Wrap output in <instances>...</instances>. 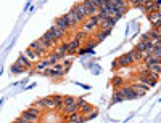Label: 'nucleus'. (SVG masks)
Here are the masks:
<instances>
[{"instance_id": "obj_1", "label": "nucleus", "mask_w": 161, "mask_h": 123, "mask_svg": "<svg viewBox=\"0 0 161 123\" xmlns=\"http://www.w3.org/2000/svg\"><path fill=\"white\" fill-rule=\"evenodd\" d=\"M45 74L47 75H50V77H61L63 74H64V69L61 67V64H53V66H50L48 69L45 71Z\"/></svg>"}, {"instance_id": "obj_2", "label": "nucleus", "mask_w": 161, "mask_h": 123, "mask_svg": "<svg viewBox=\"0 0 161 123\" xmlns=\"http://www.w3.org/2000/svg\"><path fill=\"white\" fill-rule=\"evenodd\" d=\"M98 24H100V18H98V15H92V16H90V19L84 24V32L87 34V32L93 31Z\"/></svg>"}, {"instance_id": "obj_3", "label": "nucleus", "mask_w": 161, "mask_h": 123, "mask_svg": "<svg viewBox=\"0 0 161 123\" xmlns=\"http://www.w3.org/2000/svg\"><path fill=\"white\" fill-rule=\"evenodd\" d=\"M39 114H40V112L37 111V109H36V107H31V109H28V111H24L21 117H24V118H28L29 121H32V123H36V121L39 120Z\"/></svg>"}, {"instance_id": "obj_4", "label": "nucleus", "mask_w": 161, "mask_h": 123, "mask_svg": "<svg viewBox=\"0 0 161 123\" xmlns=\"http://www.w3.org/2000/svg\"><path fill=\"white\" fill-rule=\"evenodd\" d=\"M66 120H68V123H84L86 117H84V115H80L79 111H77V112L68 114V115H66Z\"/></svg>"}, {"instance_id": "obj_5", "label": "nucleus", "mask_w": 161, "mask_h": 123, "mask_svg": "<svg viewBox=\"0 0 161 123\" xmlns=\"http://www.w3.org/2000/svg\"><path fill=\"white\" fill-rule=\"evenodd\" d=\"M23 56L28 59L29 62H36V61H39V58H40V54L39 53H36V51H32V50H26L24 53H23Z\"/></svg>"}, {"instance_id": "obj_6", "label": "nucleus", "mask_w": 161, "mask_h": 123, "mask_svg": "<svg viewBox=\"0 0 161 123\" xmlns=\"http://www.w3.org/2000/svg\"><path fill=\"white\" fill-rule=\"evenodd\" d=\"M116 22H118V19H116V18H106V19H102L98 26L102 27V29H105V31H106V29H111V27H113Z\"/></svg>"}, {"instance_id": "obj_7", "label": "nucleus", "mask_w": 161, "mask_h": 123, "mask_svg": "<svg viewBox=\"0 0 161 123\" xmlns=\"http://www.w3.org/2000/svg\"><path fill=\"white\" fill-rule=\"evenodd\" d=\"M82 5H84V8L87 10L89 16H92V15H97V13H98V8H97L95 5H93V3L90 2V0H84V2H82Z\"/></svg>"}, {"instance_id": "obj_8", "label": "nucleus", "mask_w": 161, "mask_h": 123, "mask_svg": "<svg viewBox=\"0 0 161 123\" xmlns=\"http://www.w3.org/2000/svg\"><path fill=\"white\" fill-rule=\"evenodd\" d=\"M48 32L52 34V37H53V38H55V42H58V40L64 35V31H61L60 27H57V26H52V29H50Z\"/></svg>"}, {"instance_id": "obj_9", "label": "nucleus", "mask_w": 161, "mask_h": 123, "mask_svg": "<svg viewBox=\"0 0 161 123\" xmlns=\"http://www.w3.org/2000/svg\"><path fill=\"white\" fill-rule=\"evenodd\" d=\"M71 11H74L76 13V15L77 16H80V18H84V16H89V13H87V10L84 8V5L82 3H80V5H76Z\"/></svg>"}, {"instance_id": "obj_10", "label": "nucleus", "mask_w": 161, "mask_h": 123, "mask_svg": "<svg viewBox=\"0 0 161 123\" xmlns=\"http://www.w3.org/2000/svg\"><path fill=\"white\" fill-rule=\"evenodd\" d=\"M79 45L80 42H77V40H71L69 43H66V48H68V53H76L79 50Z\"/></svg>"}, {"instance_id": "obj_11", "label": "nucleus", "mask_w": 161, "mask_h": 123, "mask_svg": "<svg viewBox=\"0 0 161 123\" xmlns=\"http://www.w3.org/2000/svg\"><path fill=\"white\" fill-rule=\"evenodd\" d=\"M53 26H57V27H60V29H61V31H64V32H66V29H69V26H68V22H66L64 16L58 18V19H57V22L53 24Z\"/></svg>"}, {"instance_id": "obj_12", "label": "nucleus", "mask_w": 161, "mask_h": 123, "mask_svg": "<svg viewBox=\"0 0 161 123\" xmlns=\"http://www.w3.org/2000/svg\"><path fill=\"white\" fill-rule=\"evenodd\" d=\"M52 64L48 62V59H44V61H39V64L36 66V69L39 71V72H44V71H47L48 67H50Z\"/></svg>"}, {"instance_id": "obj_13", "label": "nucleus", "mask_w": 161, "mask_h": 123, "mask_svg": "<svg viewBox=\"0 0 161 123\" xmlns=\"http://www.w3.org/2000/svg\"><path fill=\"white\" fill-rule=\"evenodd\" d=\"M148 18H150L152 24L161 22V21H159V18H161V13H159V11H150V13H148Z\"/></svg>"}, {"instance_id": "obj_14", "label": "nucleus", "mask_w": 161, "mask_h": 123, "mask_svg": "<svg viewBox=\"0 0 161 123\" xmlns=\"http://www.w3.org/2000/svg\"><path fill=\"white\" fill-rule=\"evenodd\" d=\"M40 40H42V42L45 43V45H48V47H53V43H55V38H53L52 37V34L50 32H47L42 38H40Z\"/></svg>"}, {"instance_id": "obj_15", "label": "nucleus", "mask_w": 161, "mask_h": 123, "mask_svg": "<svg viewBox=\"0 0 161 123\" xmlns=\"http://www.w3.org/2000/svg\"><path fill=\"white\" fill-rule=\"evenodd\" d=\"M92 111H93V109H92V106H89V104H84L82 107L79 109V114L86 117V114H89V112H92Z\"/></svg>"}, {"instance_id": "obj_16", "label": "nucleus", "mask_w": 161, "mask_h": 123, "mask_svg": "<svg viewBox=\"0 0 161 123\" xmlns=\"http://www.w3.org/2000/svg\"><path fill=\"white\" fill-rule=\"evenodd\" d=\"M16 64H19V66H23L24 67V69H29V66H31V62L28 61V59H26L24 56H21L18 61H16Z\"/></svg>"}, {"instance_id": "obj_17", "label": "nucleus", "mask_w": 161, "mask_h": 123, "mask_svg": "<svg viewBox=\"0 0 161 123\" xmlns=\"http://www.w3.org/2000/svg\"><path fill=\"white\" fill-rule=\"evenodd\" d=\"M53 102H55V109L63 107V98L61 96H53Z\"/></svg>"}, {"instance_id": "obj_18", "label": "nucleus", "mask_w": 161, "mask_h": 123, "mask_svg": "<svg viewBox=\"0 0 161 123\" xmlns=\"http://www.w3.org/2000/svg\"><path fill=\"white\" fill-rule=\"evenodd\" d=\"M42 101H44V104H45L47 109H55V102H53V98H45V99H42Z\"/></svg>"}, {"instance_id": "obj_19", "label": "nucleus", "mask_w": 161, "mask_h": 123, "mask_svg": "<svg viewBox=\"0 0 161 123\" xmlns=\"http://www.w3.org/2000/svg\"><path fill=\"white\" fill-rule=\"evenodd\" d=\"M24 71H26V69H24L23 66H19V64H15V66L11 67V72H13V74H23Z\"/></svg>"}, {"instance_id": "obj_20", "label": "nucleus", "mask_w": 161, "mask_h": 123, "mask_svg": "<svg viewBox=\"0 0 161 123\" xmlns=\"http://www.w3.org/2000/svg\"><path fill=\"white\" fill-rule=\"evenodd\" d=\"M34 107L37 109V111L40 112V111H47V107H45V104H44V101L40 99V101H37L36 104H34Z\"/></svg>"}, {"instance_id": "obj_21", "label": "nucleus", "mask_w": 161, "mask_h": 123, "mask_svg": "<svg viewBox=\"0 0 161 123\" xmlns=\"http://www.w3.org/2000/svg\"><path fill=\"white\" fill-rule=\"evenodd\" d=\"M57 53H58V54H60V56L63 58V56H64V54H66V53H68V48H66V45H61L60 48H57Z\"/></svg>"}, {"instance_id": "obj_22", "label": "nucleus", "mask_w": 161, "mask_h": 123, "mask_svg": "<svg viewBox=\"0 0 161 123\" xmlns=\"http://www.w3.org/2000/svg\"><path fill=\"white\" fill-rule=\"evenodd\" d=\"M119 101H124V96L118 91V93L114 94V98H113V102H119Z\"/></svg>"}, {"instance_id": "obj_23", "label": "nucleus", "mask_w": 161, "mask_h": 123, "mask_svg": "<svg viewBox=\"0 0 161 123\" xmlns=\"http://www.w3.org/2000/svg\"><path fill=\"white\" fill-rule=\"evenodd\" d=\"M84 37H86V32L82 31V32H79V34H76L74 40H77V42H82V40H84Z\"/></svg>"}, {"instance_id": "obj_24", "label": "nucleus", "mask_w": 161, "mask_h": 123, "mask_svg": "<svg viewBox=\"0 0 161 123\" xmlns=\"http://www.w3.org/2000/svg\"><path fill=\"white\" fill-rule=\"evenodd\" d=\"M84 104H87V101H86V99H76V106H77V109H80Z\"/></svg>"}, {"instance_id": "obj_25", "label": "nucleus", "mask_w": 161, "mask_h": 123, "mask_svg": "<svg viewBox=\"0 0 161 123\" xmlns=\"http://www.w3.org/2000/svg\"><path fill=\"white\" fill-rule=\"evenodd\" d=\"M113 83H114L116 86H119V85H123V80H121V78H114V80H113Z\"/></svg>"}]
</instances>
